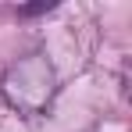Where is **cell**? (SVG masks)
Segmentation results:
<instances>
[{
	"mask_svg": "<svg viewBox=\"0 0 132 132\" xmlns=\"http://www.w3.org/2000/svg\"><path fill=\"white\" fill-rule=\"evenodd\" d=\"M50 93H54V68L46 64L43 57L18 61L7 71V79H4V96L18 111H29V114L43 111L46 100H50Z\"/></svg>",
	"mask_w": 132,
	"mask_h": 132,
	"instance_id": "obj_1",
	"label": "cell"
},
{
	"mask_svg": "<svg viewBox=\"0 0 132 132\" xmlns=\"http://www.w3.org/2000/svg\"><path fill=\"white\" fill-rule=\"evenodd\" d=\"M54 4H32V7H22L18 14H43V11H50Z\"/></svg>",
	"mask_w": 132,
	"mask_h": 132,
	"instance_id": "obj_2",
	"label": "cell"
}]
</instances>
